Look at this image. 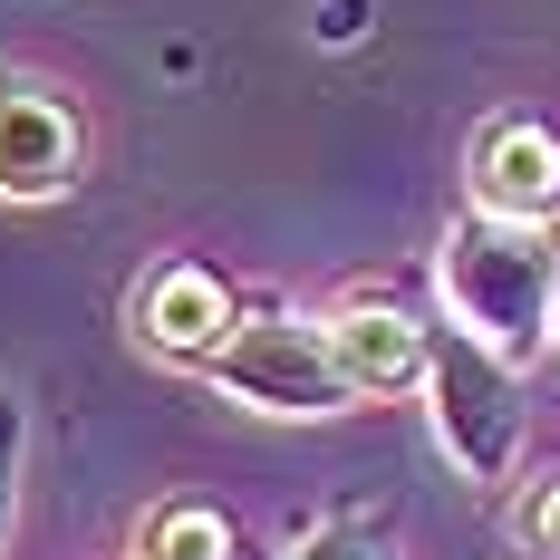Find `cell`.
<instances>
[{
  "label": "cell",
  "instance_id": "cell-3",
  "mask_svg": "<svg viewBox=\"0 0 560 560\" xmlns=\"http://www.w3.org/2000/svg\"><path fill=\"white\" fill-rule=\"evenodd\" d=\"M425 416H435V445L454 454V474L474 483H512L522 464V435H532V406H522V377L512 358H493L474 329H435L425 348Z\"/></svg>",
  "mask_w": 560,
  "mask_h": 560
},
{
  "label": "cell",
  "instance_id": "cell-10",
  "mask_svg": "<svg viewBox=\"0 0 560 560\" xmlns=\"http://www.w3.org/2000/svg\"><path fill=\"white\" fill-rule=\"evenodd\" d=\"M512 560H560V474L512 503Z\"/></svg>",
  "mask_w": 560,
  "mask_h": 560
},
{
  "label": "cell",
  "instance_id": "cell-1",
  "mask_svg": "<svg viewBox=\"0 0 560 560\" xmlns=\"http://www.w3.org/2000/svg\"><path fill=\"white\" fill-rule=\"evenodd\" d=\"M435 290L445 319L474 329L493 358H541L551 348V300H560V223H503V213H454L435 242Z\"/></svg>",
  "mask_w": 560,
  "mask_h": 560
},
{
  "label": "cell",
  "instance_id": "cell-7",
  "mask_svg": "<svg viewBox=\"0 0 560 560\" xmlns=\"http://www.w3.org/2000/svg\"><path fill=\"white\" fill-rule=\"evenodd\" d=\"M329 348L338 368H348V387L358 396H425V348H435V319H416V310H396V300H348L329 310Z\"/></svg>",
  "mask_w": 560,
  "mask_h": 560
},
{
  "label": "cell",
  "instance_id": "cell-8",
  "mask_svg": "<svg viewBox=\"0 0 560 560\" xmlns=\"http://www.w3.org/2000/svg\"><path fill=\"white\" fill-rule=\"evenodd\" d=\"M136 560H242V541L213 503H155L136 522Z\"/></svg>",
  "mask_w": 560,
  "mask_h": 560
},
{
  "label": "cell",
  "instance_id": "cell-12",
  "mask_svg": "<svg viewBox=\"0 0 560 560\" xmlns=\"http://www.w3.org/2000/svg\"><path fill=\"white\" fill-rule=\"evenodd\" d=\"M551 338H560V300H551Z\"/></svg>",
  "mask_w": 560,
  "mask_h": 560
},
{
  "label": "cell",
  "instance_id": "cell-9",
  "mask_svg": "<svg viewBox=\"0 0 560 560\" xmlns=\"http://www.w3.org/2000/svg\"><path fill=\"white\" fill-rule=\"evenodd\" d=\"M290 560H396V551H387V532L368 512H329V522H310L290 541Z\"/></svg>",
  "mask_w": 560,
  "mask_h": 560
},
{
  "label": "cell",
  "instance_id": "cell-4",
  "mask_svg": "<svg viewBox=\"0 0 560 560\" xmlns=\"http://www.w3.org/2000/svg\"><path fill=\"white\" fill-rule=\"evenodd\" d=\"M126 319L136 338L174 358V368H203L232 329H242V300H232V280L213 261H155V271L136 280V300H126Z\"/></svg>",
  "mask_w": 560,
  "mask_h": 560
},
{
  "label": "cell",
  "instance_id": "cell-2",
  "mask_svg": "<svg viewBox=\"0 0 560 560\" xmlns=\"http://www.w3.org/2000/svg\"><path fill=\"white\" fill-rule=\"evenodd\" d=\"M203 377H213L232 406L300 416V425L358 406V387H348V368H338V348H329V319H300V310H280V300H252V310H242V329L203 358Z\"/></svg>",
  "mask_w": 560,
  "mask_h": 560
},
{
  "label": "cell",
  "instance_id": "cell-6",
  "mask_svg": "<svg viewBox=\"0 0 560 560\" xmlns=\"http://www.w3.org/2000/svg\"><path fill=\"white\" fill-rule=\"evenodd\" d=\"M474 213L503 223H551L560 213V136L532 116H493L474 136Z\"/></svg>",
  "mask_w": 560,
  "mask_h": 560
},
{
  "label": "cell",
  "instance_id": "cell-11",
  "mask_svg": "<svg viewBox=\"0 0 560 560\" xmlns=\"http://www.w3.org/2000/svg\"><path fill=\"white\" fill-rule=\"evenodd\" d=\"M20 454H30V416L0 387V551H10V522H20Z\"/></svg>",
  "mask_w": 560,
  "mask_h": 560
},
{
  "label": "cell",
  "instance_id": "cell-5",
  "mask_svg": "<svg viewBox=\"0 0 560 560\" xmlns=\"http://www.w3.org/2000/svg\"><path fill=\"white\" fill-rule=\"evenodd\" d=\"M78 165H88L78 116L49 88L0 78V203H58V194H78Z\"/></svg>",
  "mask_w": 560,
  "mask_h": 560
}]
</instances>
